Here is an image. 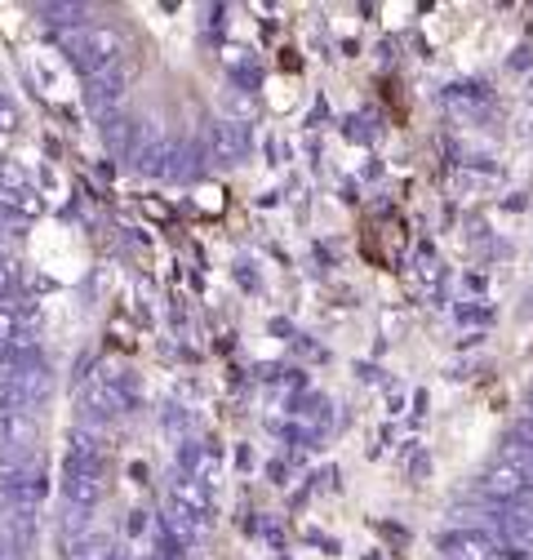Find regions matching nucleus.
<instances>
[{
	"label": "nucleus",
	"mask_w": 533,
	"mask_h": 560,
	"mask_svg": "<svg viewBox=\"0 0 533 560\" xmlns=\"http://www.w3.org/2000/svg\"><path fill=\"white\" fill-rule=\"evenodd\" d=\"M36 436H40V428H36L31 413H5L0 409V454H5L10 462L14 458L27 462L31 449H36Z\"/></svg>",
	"instance_id": "obj_6"
},
{
	"label": "nucleus",
	"mask_w": 533,
	"mask_h": 560,
	"mask_svg": "<svg viewBox=\"0 0 533 560\" xmlns=\"http://www.w3.org/2000/svg\"><path fill=\"white\" fill-rule=\"evenodd\" d=\"M218 103H223V112H227L223 120H231V125H245V120L254 116V99H245V89H227Z\"/></svg>",
	"instance_id": "obj_12"
},
{
	"label": "nucleus",
	"mask_w": 533,
	"mask_h": 560,
	"mask_svg": "<svg viewBox=\"0 0 533 560\" xmlns=\"http://www.w3.org/2000/svg\"><path fill=\"white\" fill-rule=\"evenodd\" d=\"M250 156V129L245 125H231V120H218L210 125V161L218 165H236Z\"/></svg>",
	"instance_id": "obj_7"
},
{
	"label": "nucleus",
	"mask_w": 533,
	"mask_h": 560,
	"mask_svg": "<svg viewBox=\"0 0 533 560\" xmlns=\"http://www.w3.org/2000/svg\"><path fill=\"white\" fill-rule=\"evenodd\" d=\"M63 44H67V59L76 63V72H85L89 80L103 76V72H112V67H120L125 54H129L125 31H116V27H107V23H89V27H80V31H67Z\"/></svg>",
	"instance_id": "obj_1"
},
{
	"label": "nucleus",
	"mask_w": 533,
	"mask_h": 560,
	"mask_svg": "<svg viewBox=\"0 0 533 560\" xmlns=\"http://www.w3.org/2000/svg\"><path fill=\"white\" fill-rule=\"evenodd\" d=\"M169 507H174V511H182L187 521L205 525V521H210V511H214V494H210V489H205L196 476L178 472V476L169 481Z\"/></svg>",
	"instance_id": "obj_5"
},
{
	"label": "nucleus",
	"mask_w": 533,
	"mask_h": 560,
	"mask_svg": "<svg viewBox=\"0 0 533 560\" xmlns=\"http://www.w3.org/2000/svg\"><path fill=\"white\" fill-rule=\"evenodd\" d=\"M45 14H50V23H59V27H76V31L89 27L85 23V14H89L85 5H45Z\"/></svg>",
	"instance_id": "obj_13"
},
{
	"label": "nucleus",
	"mask_w": 533,
	"mask_h": 560,
	"mask_svg": "<svg viewBox=\"0 0 533 560\" xmlns=\"http://www.w3.org/2000/svg\"><path fill=\"white\" fill-rule=\"evenodd\" d=\"M27 182H31V169L18 165V161H0V196H27Z\"/></svg>",
	"instance_id": "obj_11"
},
{
	"label": "nucleus",
	"mask_w": 533,
	"mask_h": 560,
	"mask_svg": "<svg viewBox=\"0 0 533 560\" xmlns=\"http://www.w3.org/2000/svg\"><path fill=\"white\" fill-rule=\"evenodd\" d=\"M14 285H18V267H14V258L0 254V298L14 294Z\"/></svg>",
	"instance_id": "obj_14"
},
{
	"label": "nucleus",
	"mask_w": 533,
	"mask_h": 560,
	"mask_svg": "<svg viewBox=\"0 0 533 560\" xmlns=\"http://www.w3.org/2000/svg\"><path fill=\"white\" fill-rule=\"evenodd\" d=\"M14 129H18V107L5 99V93H0V138L14 133Z\"/></svg>",
	"instance_id": "obj_15"
},
{
	"label": "nucleus",
	"mask_w": 533,
	"mask_h": 560,
	"mask_svg": "<svg viewBox=\"0 0 533 560\" xmlns=\"http://www.w3.org/2000/svg\"><path fill=\"white\" fill-rule=\"evenodd\" d=\"M441 551H445V560H490L498 551V543L484 530H449L441 538Z\"/></svg>",
	"instance_id": "obj_8"
},
{
	"label": "nucleus",
	"mask_w": 533,
	"mask_h": 560,
	"mask_svg": "<svg viewBox=\"0 0 533 560\" xmlns=\"http://www.w3.org/2000/svg\"><path fill=\"white\" fill-rule=\"evenodd\" d=\"M63 494L76 511L93 507L103 494H107V481H103V462H67V481H63Z\"/></svg>",
	"instance_id": "obj_4"
},
{
	"label": "nucleus",
	"mask_w": 533,
	"mask_h": 560,
	"mask_svg": "<svg viewBox=\"0 0 533 560\" xmlns=\"http://www.w3.org/2000/svg\"><path fill=\"white\" fill-rule=\"evenodd\" d=\"M480 494L490 502H524V498H533V467L494 458L480 472Z\"/></svg>",
	"instance_id": "obj_2"
},
{
	"label": "nucleus",
	"mask_w": 533,
	"mask_h": 560,
	"mask_svg": "<svg viewBox=\"0 0 533 560\" xmlns=\"http://www.w3.org/2000/svg\"><path fill=\"white\" fill-rule=\"evenodd\" d=\"M67 560H120V551L107 530H80L67 538Z\"/></svg>",
	"instance_id": "obj_9"
},
{
	"label": "nucleus",
	"mask_w": 533,
	"mask_h": 560,
	"mask_svg": "<svg viewBox=\"0 0 533 560\" xmlns=\"http://www.w3.org/2000/svg\"><path fill=\"white\" fill-rule=\"evenodd\" d=\"M0 560H23V551H18L10 538H0Z\"/></svg>",
	"instance_id": "obj_16"
},
{
	"label": "nucleus",
	"mask_w": 533,
	"mask_h": 560,
	"mask_svg": "<svg viewBox=\"0 0 533 560\" xmlns=\"http://www.w3.org/2000/svg\"><path fill=\"white\" fill-rule=\"evenodd\" d=\"M125 85H129V63H120V67H112V72H103V76H93V80L85 85L89 112L103 116V120H112L116 107H120V99H125Z\"/></svg>",
	"instance_id": "obj_3"
},
{
	"label": "nucleus",
	"mask_w": 533,
	"mask_h": 560,
	"mask_svg": "<svg viewBox=\"0 0 533 560\" xmlns=\"http://www.w3.org/2000/svg\"><path fill=\"white\" fill-rule=\"evenodd\" d=\"M0 347H14L18 356H23V347H31V330L10 303H0Z\"/></svg>",
	"instance_id": "obj_10"
}]
</instances>
